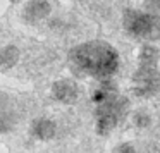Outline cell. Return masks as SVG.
I'll list each match as a JSON object with an SVG mask.
<instances>
[{
	"label": "cell",
	"instance_id": "6da1fadb",
	"mask_svg": "<svg viewBox=\"0 0 160 153\" xmlns=\"http://www.w3.org/2000/svg\"><path fill=\"white\" fill-rule=\"evenodd\" d=\"M71 60L79 71L95 77H107L119 67L117 52L105 42H88L76 47Z\"/></svg>",
	"mask_w": 160,
	"mask_h": 153
},
{
	"label": "cell",
	"instance_id": "7a4b0ae2",
	"mask_svg": "<svg viewBox=\"0 0 160 153\" xmlns=\"http://www.w3.org/2000/svg\"><path fill=\"white\" fill-rule=\"evenodd\" d=\"M124 26L138 38H157L155 35H160V19L143 12L128 11L124 14Z\"/></svg>",
	"mask_w": 160,
	"mask_h": 153
},
{
	"label": "cell",
	"instance_id": "3957f363",
	"mask_svg": "<svg viewBox=\"0 0 160 153\" xmlns=\"http://www.w3.org/2000/svg\"><path fill=\"white\" fill-rule=\"evenodd\" d=\"M57 132H59V126L55 121L47 117H40L33 122L31 126V134L36 139H42V141H48V139L55 138Z\"/></svg>",
	"mask_w": 160,
	"mask_h": 153
},
{
	"label": "cell",
	"instance_id": "277c9868",
	"mask_svg": "<svg viewBox=\"0 0 160 153\" xmlns=\"http://www.w3.org/2000/svg\"><path fill=\"white\" fill-rule=\"evenodd\" d=\"M48 12H50V4L47 0H29L24 5L22 16L28 22H36L45 19L48 16Z\"/></svg>",
	"mask_w": 160,
	"mask_h": 153
},
{
	"label": "cell",
	"instance_id": "5b68a950",
	"mask_svg": "<svg viewBox=\"0 0 160 153\" xmlns=\"http://www.w3.org/2000/svg\"><path fill=\"white\" fill-rule=\"evenodd\" d=\"M52 91H53V96H55L59 101H62V103H72V101L78 98V95H79L78 86L69 79L57 81V83L53 84Z\"/></svg>",
	"mask_w": 160,
	"mask_h": 153
},
{
	"label": "cell",
	"instance_id": "8992f818",
	"mask_svg": "<svg viewBox=\"0 0 160 153\" xmlns=\"http://www.w3.org/2000/svg\"><path fill=\"white\" fill-rule=\"evenodd\" d=\"M19 60V50L16 47H5L0 50V69H9Z\"/></svg>",
	"mask_w": 160,
	"mask_h": 153
},
{
	"label": "cell",
	"instance_id": "52a82bcc",
	"mask_svg": "<svg viewBox=\"0 0 160 153\" xmlns=\"http://www.w3.org/2000/svg\"><path fill=\"white\" fill-rule=\"evenodd\" d=\"M132 121H134V124L138 126L139 129L148 127V124L152 122V121H150V115L146 114V112H138V114L134 115V119H132Z\"/></svg>",
	"mask_w": 160,
	"mask_h": 153
},
{
	"label": "cell",
	"instance_id": "ba28073f",
	"mask_svg": "<svg viewBox=\"0 0 160 153\" xmlns=\"http://www.w3.org/2000/svg\"><path fill=\"white\" fill-rule=\"evenodd\" d=\"M114 153H138V150H136V146L132 145V143H124V145H121Z\"/></svg>",
	"mask_w": 160,
	"mask_h": 153
},
{
	"label": "cell",
	"instance_id": "9c48e42d",
	"mask_svg": "<svg viewBox=\"0 0 160 153\" xmlns=\"http://www.w3.org/2000/svg\"><path fill=\"white\" fill-rule=\"evenodd\" d=\"M148 4L155 9H160V0H148Z\"/></svg>",
	"mask_w": 160,
	"mask_h": 153
},
{
	"label": "cell",
	"instance_id": "30bf717a",
	"mask_svg": "<svg viewBox=\"0 0 160 153\" xmlns=\"http://www.w3.org/2000/svg\"><path fill=\"white\" fill-rule=\"evenodd\" d=\"M158 127H160V121H158Z\"/></svg>",
	"mask_w": 160,
	"mask_h": 153
}]
</instances>
